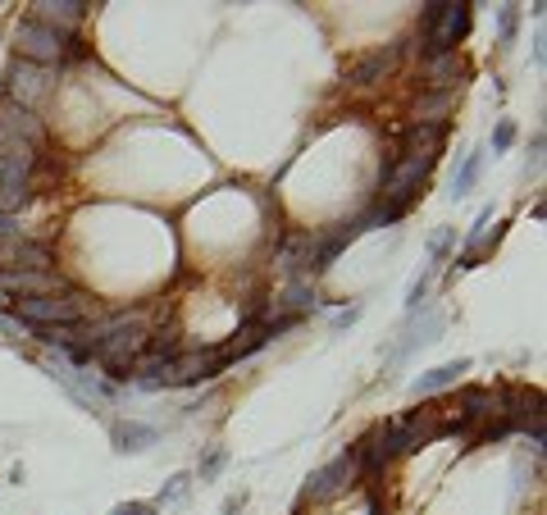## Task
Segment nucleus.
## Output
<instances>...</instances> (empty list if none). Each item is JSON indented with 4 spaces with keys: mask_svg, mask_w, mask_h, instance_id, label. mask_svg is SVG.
I'll return each mask as SVG.
<instances>
[{
    "mask_svg": "<svg viewBox=\"0 0 547 515\" xmlns=\"http://www.w3.org/2000/svg\"><path fill=\"white\" fill-rule=\"evenodd\" d=\"M456 78H461V60H456V51H447V55H429V69H424L429 92H452V87H456Z\"/></svg>",
    "mask_w": 547,
    "mask_h": 515,
    "instance_id": "16",
    "label": "nucleus"
},
{
    "mask_svg": "<svg viewBox=\"0 0 547 515\" xmlns=\"http://www.w3.org/2000/svg\"><path fill=\"white\" fill-rule=\"evenodd\" d=\"M310 256H315V233H292L279 247V269L288 279H301V274H310Z\"/></svg>",
    "mask_w": 547,
    "mask_h": 515,
    "instance_id": "13",
    "label": "nucleus"
},
{
    "mask_svg": "<svg viewBox=\"0 0 547 515\" xmlns=\"http://www.w3.org/2000/svg\"><path fill=\"white\" fill-rule=\"evenodd\" d=\"M438 333H443V315H424L420 329H411V333H406V342L397 347V361H402L406 351H415V347H424V342H434Z\"/></svg>",
    "mask_w": 547,
    "mask_h": 515,
    "instance_id": "21",
    "label": "nucleus"
},
{
    "mask_svg": "<svg viewBox=\"0 0 547 515\" xmlns=\"http://www.w3.org/2000/svg\"><path fill=\"white\" fill-rule=\"evenodd\" d=\"M479 169H484V155H479V151H475V155H465V160H461V169H456V178H452V201H461V196L475 187Z\"/></svg>",
    "mask_w": 547,
    "mask_h": 515,
    "instance_id": "22",
    "label": "nucleus"
},
{
    "mask_svg": "<svg viewBox=\"0 0 547 515\" xmlns=\"http://www.w3.org/2000/svg\"><path fill=\"white\" fill-rule=\"evenodd\" d=\"M87 10H92L87 0H37L28 19L46 23V28H55V32H69V28L83 23V14H87Z\"/></svg>",
    "mask_w": 547,
    "mask_h": 515,
    "instance_id": "11",
    "label": "nucleus"
},
{
    "mask_svg": "<svg viewBox=\"0 0 547 515\" xmlns=\"http://www.w3.org/2000/svg\"><path fill=\"white\" fill-rule=\"evenodd\" d=\"M110 515H155V506L151 502H124V506H114Z\"/></svg>",
    "mask_w": 547,
    "mask_h": 515,
    "instance_id": "28",
    "label": "nucleus"
},
{
    "mask_svg": "<svg viewBox=\"0 0 547 515\" xmlns=\"http://www.w3.org/2000/svg\"><path fill=\"white\" fill-rule=\"evenodd\" d=\"M187 484H192L187 474H174V479L165 484V493H160V502H183L187 497Z\"/></svg>",
    "mask_w": 547,
    "mask_h": 515,
    "instance_id": "26",
    "label": "nucleus"
},
{
    "mask_svg": "<svg viewBox=\"0 0 547 515\" xmlns=\"http://www.w3.org/2000/svg\"><path fill=\"white\" fill-rule=\"evenodd\" d=\"M10 310H19V320L32 324V329H69V324H83L87 301L78 297V292H55V297H28V301H14Z\"/></svg>",
    "mask_w": 547,
    "mask_h": 515,
    "instance_id": "3",
    "label": "nucleus"
},
{
    "mask_svg": "<svg viewBox=\"0 0 547 515\" xmlns=\"http://www.w3.org/2000/svg\"><path fill=\"white\" fill-rule=\"evenodd\" d=\"M55 292H73L60 269L51 274H32V269H0V301L14 306V301H28V297H55Z\"/></svg>",
    "mask_w": 547,
    "mask_h": 515,
    "instance_id": "5",
    "label": "nucleus"
},
{
    "mask_svg": "<svg viewBox=\"0 0 547 515\" xmlns=\"http://www.w3.org/2000/svg\"><path fill=\"white\" fill-rule=\"evenodd\" d=\"M452 92H429L424 101H415V124H429V128H438L443 124V114L452 110Z\"/></svg>",
    "mask_w": 547,
    "mask_h": 515,
    "instance_id": "18",
    "label": "nucleus"
},
{
    "mask_svg": "<svg viewBox=\"0 0 547 515\" xmlns=\"http://www.w3.org/2000/svg\"><path fill=\"white\" fill-rule=\"evenodd\" d=\"M465 32H470V5H447L443 19L434 23V32L424 37V55H447L465 42Z\"/></svg>",
    "mask_w": 547,
    "mask_h": 515,
    "instance_id": "10",
    "label": "nucleus"
},
{
    "mask_svg": "<svg viewBox=\"0 0 547 515\" xmlns=\"http://www.w3.org/2000/svg\"><path fill=\"white\" fill-rule=\"evenodd\" d=\"M370 515H388V511H383V502H379V497H370Z\"/></svg>",
    "mask_w": 547,
    "mask_h": 515,
    "instance_id": "31",
    "label": "nucleus"
},
{
    "mask_svg": "<svg viewBox=\"0 0 547 515\" xmlns=\"http://www.w3.org/2000/svg\"><path fill=\"white\" fill-rule=\"evenodd\" d=\"M516 23H520V5H502V10H497V28H502V42H511V37H516Z\"/></svg>",
    "mask_w": 547,
    "mask_h": 515,
    "instance_id": "25",
    "label": "nucleus"
},
{
    "mask_svg": "<svg viewBox=\"0 0 547 515\" xmlns=\"http://www.w3.org/2000/svg\"><path fill=\"white\" fill-rule=\"evenodd\" d=\"M356 233H361V224H338V228H329V233H315V256H310V274H324V269L338 260V251H342Z\"/></svg>",
    "mask_w": 547,
    "mask_h": 515,
    "instance_id": "14",
    "label": "nucleus"
},
{
    "mask_svg": "<svg viewBox=\"0 0 547 515\" xmlns=\"http://www.w3.org/2000/svg\"><path fill=\"white\" fill-rule=\"evenodd\" d=\"M356 315H361V306H351V310H342V315H338V329H347L351 320H356Z\"/></svg>",
    "mask_w": 547,
    "mask_h": 515,
    "instance_id": "30",
    "label": "nucleus"
},
{
    "mask_svg": "<svg viewBox=\"0 0 547 515\" xmlns=\"http://www.w3.org/2000/svg\"><path fill=\"white\" fill-rule=\"evenodd\" d=\"M452 242H456V228H443V233H434V242H429V256L438 260V256H443Z\"/></svg>",
    "mask_w": 547,
    "mask_h": 515,
    "instance_id": "27",
    "label": "nucleus"
},
{
    "mask_svg": "<svg viewBox=\"0 0 547 515\" xmlns=\"http://www.w3.org/2000/svg\"><path fill=\"white\" fill-rule=\"evenodd\" d=\"M224 365H228V356H224L219 347L192 351V356H178V361H169L160 379H155V383H142V388H146V392H155V388H192V383H206V379L224 374Z\"/></svg>",
    "mask_w": 547,
    "mask_h": 515,
    "instance_id": "4",
    "label": "nucleus"
},
{
    "mask_svg": "<svg viewBox=\"0 0 547 515\" xmlns=\"http://www.w3.org/2000/svg\"><path fill=\"white\" fill-rule=\"evenodd\" d=\"M151 443H155L151 424H119V429H114V447H119V452H142Z\"/></svg>",
    "mask_w": 547,
    "mask_h": 515,
    "instance_id": "19",
    "label": "nucleus"
},
{
    "mask_svg": "<svg viewBox=\"0 0 547 515\" xmlns=\"http://www.w3.org/2000/svg\"><path fill=\"white\" fill-rule=\"evenodd\" d=\"M46 124L32 110L14 105L10 96H0V142H23V146H42Z\"/></svg>",
    "mask_w": 547,
    "mask_h": 515,
    "instance_id": "9",
    "label": "nucleus"
},
{
    "mask_svg": "<svg viewBox=\"0 0 547 515\" xmlns=\"http://www.w3.org/2000/svg\"><path fill=\"white\" fill-rule=\"evenodd\" d=\"M14 60H28V64H42V69H51V64H60L64 55H83L78 51V42L69 32H55V28H46V23H37V19H23L19 28H14Z\"/></svg>",
    "mask_w": 547,
    "mask_h": 515,
    "instance_id": "2",
    "label": "nucleus"
},
{
    "mask_svg": "<svg viewBox=\"0 0 547 515\" xmlns=\"http://www.w3.org/2000/svg\"><path fill=\"white\" fill-rule=\"evenodd\" d=\"M5 78H10V83H5L10 92H5V96H10L14 105H23V110H37V105H42V101L55 92V73L42 69V64H28V60H14Z\"/></svg>",
    "mask_w": 547,
    "mask_h": 515,
    "instance_id": "6",
    "label": "nucleus"
},
{
    "mask_svg": "<svg viewBox=\"0 0 547 515\" xmlns=\"http://www.w3.org/2000/svg\"><path fill=\"white\" fill-rule=\"evenodd\" d=\"M511 142H516V128H511V124H506V119H502V124H497V133H493V146L502 151V146H511Z\"/></svg>",
    "mask_w": 547,
    "mask_h": 515,
    "instance_id": "29",
    "label": "nucleus"
},
{
    "mask_svg": "<svg viewBox=\"0 0 547 515\" xmlns=\"http://www.w3.org/2000/svg\"><path fill=\"white\" fill-rule=\"evenodd\" d=\"M461 374H470V361H447V365H438V370H424V374L411 383V392H415V397H429V392L452 388Z\"/></svg>",
    "mask_w": 547,
    "mask_h": 515,
    "instance_id": "15",
    "label": "nucleus"
},
{
    "mask_svg": "<svg viewBox=\"0 0 547 515\" xmlns=\"http://www.w3.org/2000/svg\"><path fill=\"white\" fill-rule=\"evenodd\" d=\"M356 479H361V474H356V452H342L338 461H329L324 470H315V474H310L306 493L315 497V502H329V497L347 493V488L356 484Z\"/></svg>",
    "mask_w": 547,
    "mask_h": 515,
    "instance_id": "8",
    "label": "nucleus"
},
{
    "mask_svg": "<svg viewBox=\"0 0 547 515\" xmlns=\"http://www.w3.org/2000/svg\"><path fill=\"white\" fill-rule=\"evenodd\" d=\"M224 461H228V452H224V447H210V452H206V461L197 465V474H201V484H210V479H215V474L224 470Z\"/></svg>",
    "mask_w": 547,
    "mask_h": 515,
    "instance_id": "24",
    "label": "nucleus"
},
{
    "mask_svg": "<svg viewBox=\"0 0 547 515\" xmlns=\"http://www.w3.org/2000/svg\"><path fill=\"white\" fill-rule=\"evenodd\" d=\"M283 306L292 310V320H297L301 310H310V306H315V288H310V279H292V288H288Z\"/></svg>",
    "mask_w": 547,
    "mask_h": 515,
    "instance_id": "23",
    "label": "nucleus"
},
{
    "mask_svg": "<svg viewBox=\"0 0 547 515\" xmlns=\"http://www.w3.org/2000/svg\"><path fill=\"white\" fill-rule=\"evenodd\" d=\"M32 169H37V146L0 142V215L28 206V196H32Z\"/></svg>",
    "mask_w": 547,
    "mask_h": 515,
    "instance_id": "1",
    "label": "nucleus"
},
{
    "mask_svg": "<svg viewBox=\"0 0 547 515\" xmlns=\"http://www.w3.org/2000/svg\"><path fill=\"white\" fill-rule=\"evenodd\" d=\"M497 411H502V392H488V388H470V392H465V420L497 415Z\"/></svg>",
    "mask_w": 547,
    "mask_h": 515,
    "instance_id": "20",
    "label": "nucleus"
},
{
    "mask_svg": "<svg viewBox=\"0 0 547 515\" xmlns=\"http://www.w3.org/2000/svg\"><path fill=\"white\" fill-rule=\"evenodd\" d=\"M0 269H32V274H51L55 251L46 242H32L28 233H0Z\"/></svg>",
    "mask_w": 547,
    "mask_h": 515,
    "instance_id": "7",
    "label": "nucleus"
},
{
    "mask_svg": "<svg viewBox=\"0 0 547 515\" xmlns=\"http://www.w3.org/2000/svg\"><path fill=\"white\" fill-rule=\"evenodd\" d=\"M397 55H402V46H388V51H370L365 60H356L347 69V83H356V87H370V83H379V78H388L397 69Z\"/></svg>",
    "mask_w": 547,
    "mask_h": 515,
    "instance_id": "12",
    "label": "nucleus"
},
{
    "mask_svg": "<svg viewBox=\"0 0 547 515\" xmlns=\"http://www.w3.org/2000/svg\"><path fill=\"white\" fill-rule=\"evenodd\" d=\"M269 342V324H256V320H247L242 329H238V338H233V347L224 351L228 361H242V356H251V351H260Z\"/></svg>",
    "mask_w": 547,
    "mask_h": 515,
    "instance_id": "17",
    "label": "nucleus"
}]
</instances>
